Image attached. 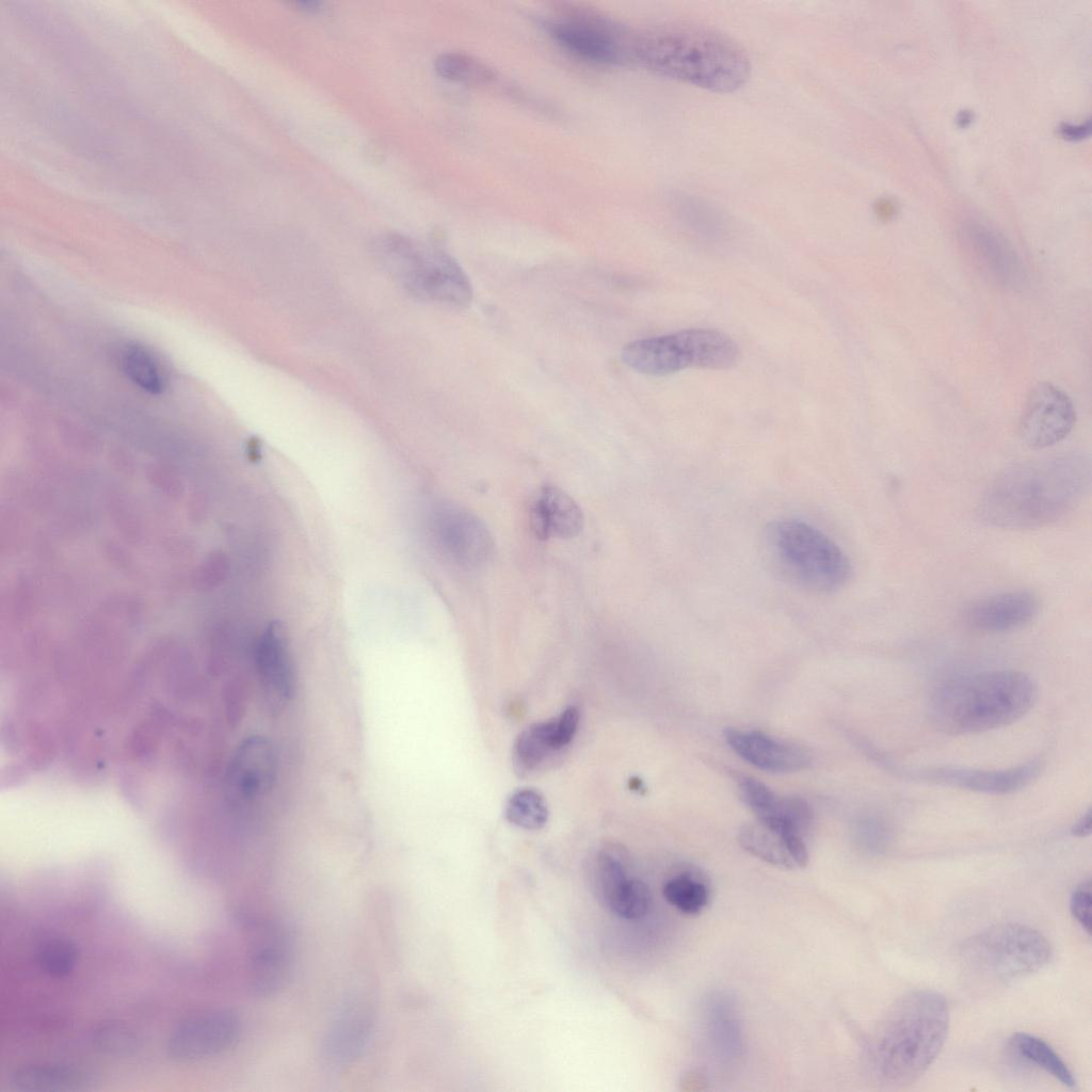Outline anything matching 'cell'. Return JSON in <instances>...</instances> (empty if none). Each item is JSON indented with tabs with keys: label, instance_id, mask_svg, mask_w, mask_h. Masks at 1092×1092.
<instances>
[{
	"label": "cell",
	"instance_id": "cell-1",
	"mask_svg": "<svg viewBox=\"0 0 1092 1092\" xmlns=\"http://www.w3.org/2000/svg\"><path fill=\"white\" fill-rule=\"evenodd\" d=\"M1091 464L1067 453L1014 465L987 486L979 503L980 519L1002 529H1034L1073 511L1088 494Z\"/></svg>",
	"mask_w": 1092,
	"mask_h": 1092
},
{
	"label": "cell",
	"instance_id": "cell-2",
	"mask_svg": "<svg viewBox=\"0 0 1092 1092\" xmlns=\"http://www.w3.org/2000/svg\"><path fill=\"white\" fill-rule=\"evenodd\" d=\"M632 58L656 75L717 93L740 89L751 75L750 59L736 41L689 21L637 35Z\"/></svg>",
	"mask_w": 1092,
	"mask_h": 1092
},
{
	"label": "cell",
	"instance_id": "cell-3",
	"mask_svg": "<svg viewBox=\"0 0 1092 1092\" xmlns=\"http://www.w3.org/2000/svg\"><path fill=\"white\" fill-rule=\"evenodd\" d=\"M949 1028L945 997L932 990L900 996L880 1022L869 1047L870 1067L882 1083L915 1082L938 1056Z\"/></svg>",
	"mask_w": 1092,
	"mask_h": 1092
},
{
	"label": "cell",
	"instance_id": "cell-4",
	"mask_svg": "<svg viewBox=\"0 0 1092 1092\" xmlns=\"http://www.w3.org/2000/svg\"><path fill=\"white\" fill-rule=\"evenodd\" d=\"M1037 700L1038 687L1027 674L984 671L946 680L933 693L929 714L945 734L976 735L1016 722Z\"/></svg>",
	"mask_w": 1092,
	"mask_h": 1092
},
{
	"label": "cell",
	"instance_id": "cell-5",
	"mask_svg": "<svg viewBox=\"0 0 1092 1092\" xmlns=\"http://www.w3.org/2000/svg\"><path fill=\"white\" fill-rule=\"evenodd\" d=\"M764 543L773 568L803 591L833 594L851 578V563L844 550L808 523L773 520L765 529Z\"/></svg>",
	"mask_w": 1092,
	"mask_h": 1092
},
{
	"label": "cell",
	"instance_id": "cell-6",
	"mask_svg": "<svg viewBox=\"0 0 1092 1092\" xmlns=\"http://www.w3.org/2000/svg\"><path fill=\"white\" fill-rule=\"evenodd\" d=\"M376 255L382 269L413 296L454 308L470 305V279L444 250L395 234L379 242Z\"/></svg>",
	"mask_w": 1092,
	"mask_h": 1092
},
{
	"label": "cell",
	"instance_id": "cell-7",
	"mask_svg": "<svg viewBox=\"0 0 1092 1092\" xmlns=\"http://www.w3.org/2000/svg\"><path fill=\"white\" fill-rule=\"evenodd\" d=\"M959 956L964 967L974 975L1010 982L1046 966L1053 948L1038 930L1017 922H1001L966 938Z\"/></svg>",
	"mask_w": 1092,
	"mask_h": 1092
},
{
	"label": "cell",
	"instance_id": "cell-8",
	"mask_svg": "<svg viewBox=\"0 0 1092 1092\" xmlns=\"http://www.w3.org/2000/svg\"><path fill=\"white\" fill-rule=\"evenodd\" d=\"M548 31L563 49L583 60L600 64L633 62L636 36L599 17L565 16L551 21Z\"/></svg>",
	"mask_w": 1092,
	"mask_h": 1092
},
{
	"label": "cell",
	"instance_id": "cell-9",
	"mask_svg": "<svg viewBox=\"0 0 1092 1092\" xmlns=\"http://www.w3.org/2000/svg\"><path fill=\"white\" fill-rule=\"evenodd\" d=\"M241 1033L240 1018L227 1009L198 1011L182 1019L167 1040L168 1056L179 1062H194L231 1048Z\"/></svg>",
	"mask_w": 1092,
	"mask_h": 1092
},
{
	"label": "cell",
	"instance_id": "cell-10",
	"mask_svg": "<svg viewBox=\"0 0 1092 1092\" xmlns=\"http://www.w3.org/2000/svg\"><path fill=\"white\" fill-rule=\"evenodd\" d=\"M429 530L436 549L450 562L477 567L487 561L493 540L483 523L471 513L451 505L431 512Z\"/></svg>",
	"mask_w": 1092,
	"mask_h": 1092
},
{
	"label": "cell",
	"instance_id": "cell-11",
	"mask_svg": "<svg viewBox=\"0 0 1092 1092\" xmlns=\"http://www.w3.org/2000/svg\"><path fill=\"white\" fill-rule=\"evenodd\" d=\"M1075 420L1074 405L1069 396L1054 384L1042 382L1027 397L1018 434L1026 446L1043 449L1064 439Z\"/></svg>",
	"mask_w": 1092,
	"mask_h": 1092
},
{
	"label": "cell",
	"instance_id": "cell-12",
	"mask_svg": "<svg viewBox=\"0 0 1092 1092\" xmlns=\"http://www.w3.org/2000/svg\"><path fill=\"white\" fill-rule=\"evenodd\" d=\"M888 770L910 778L940 784L964 790L989 794H1008L1021 790L1034 781L1041 772V762H1029L1002 769L984 770L959 767H927L900 769L890 762Z\"/></svg>",
	"mask_w": 1092,
	"mask_h": 1092
},
{
	"label": "cell",
	"instance_id": "cell-13",
	"mask_svg": "<svg viewBox=\"0 0 1092 1092\" xmlns=\"http://www.w3.org/2000/svg\"><path fill=\"white\" fill-rule=\"evenodd\" d=\"M276 777V755L272 743L260 736L244 739L226 772V796L232 805L258 802L272 789Z\"/></svg>",
	"mask_w": 1092,
	"mask_h": 1092
},
{
	"label": "cell",
	"instance_id": "cell-14",
	"mask_svg": "<svg viewBox=\"0 0 1092 1092\" xmlns=\"http://www.w3.org/2000/svg\"><path fill=\"white\" fill-rule=\"evenodd\" d=\"M293 936L279 920L259 927L248 954V985L259 997H270L283 989L293 964Z\"/></svg>",
	"mask_w": 1092,
	"mask_h": 1092
},
{
	"label": "cell",
	"instance_id": "cell-15",
	"mask_svg": "<svg viewBox=\"0 0 1092 1092\" xmlns=\"http://www.w3.org/2000/svg\"><path fill=\"white\" fill-rule=\"evenodd\" d=\"M622 360L630 369L654 376L698 367L693 331L687 328L631 341L623 348Z\"/></svg>",
	"mask_w": 1092,
	"mask_h": 1092
},
{
	"label": "cell",
	"instance_id": "cell-16",
	"mask_svg": "<svg viewBox=\"0 0 1092 1092\" xmlns=\"http://www.w3.org/2000/svg\"><path fill=\"white\" fill-rule=\"evenodd\" d=\"M255 664L263 696L273 711L291 700L294 689L292 660L284 629L270 623L255 645Z\"/></svg>",
	"mask_w": 1092,
	"mask_h": 1092
},
{
	"label": "cell",
	"instance_id": "cell-17",
	"mask_svg": "<svg viewBox=\"0 0 1092 1092\" xmlns=\"http://www.w3.org/2000/svg\"><path fill=\"white\" fill-rule=\"evenodd\" d=\"M1038 596L1027 590L1008 591L982 597L968 605L964 621L973 629L1001 633L1022 628L1039 613Z\"/></svg>",
	"mask_w": 1092,
	"mask_h": 1092
},
{
	"label": "cell",
	"instance_id": "cell-18",
	"mask_svg": "<svg viewBox=\"0 0 1092 1092\" xmlns=\"http://www.w3.org/2000/svg\"><path fill=\"white\" fill-rule=\"evenodd\" d=\"M373 1025L374 1012L368 1002L356 1000L346 1006L323 1038V1064L332 1071L350 1065L365 1048Z\"/></svg>",
	"mask_w": 1092,
	"mask_h": 1092
},
{
	"label": "cell",
	"instance_id": "cell-19",
	"mask_svg": "<svg viewBox=\"0 0 1092 1092\" xmlns=\"http://www.w3.org/2000/svg\"><path fill=\"white\" fill-rule=\"evenodd\" d=\"M742 800L757 821L780 833L804 836L813 823L810 806L800 798L780 797L760 781L743 776L738 781Z\"/></svg>",
	"mask_w": 1092,
	"mask_h": 1092
},
{
	"label": "cell",
	"instance_id": "cell-20",
	"mask_svg": "<svg viewBox=\"0 0 1092 1092\" xmlns=\"http://www.w3.org/2000/svg\"><path fill=\"white\" fill-rule=\"evenodd\" d=\"M724 738L729 748L752 766L772 773H791L806 769L810 755L804 749L758 730L727 728Z\"/></svg>",
	"mask_w": 1092,
	"mask_h": 1092
},
{
	"label": "cell",
	"instance_id": "cell-21",
	"mask_svg": "<svg viewBox=\"0 0 1092 1092\" xmlns=\"http://www.w3.org/2000/svg\"><path fill=\"white\" fill-rule=\"evenodd\" d=\"M531 526L537 537L571 539L580 533L583 515L579 505L557 486H544L534 496L530 509Z\"/></svg>",
	"mask_w": 1092,
	"mask_h": 1092
},
{
	"label": "cell",
	"instance_id": "cell-22",
	"mask_svg": "<svg viewBox=\"0 0 1092 1092\" xmlns=\"http://www.w3.org/2000/svg\"><path fill=\"white\" fill-rule=\"evenodd\" d=\"M964 236L978 266L991 278L1013 288L1022 282L1019 259L1003 238L979 224L968 225Z\"/></svg>",
	"mask_w": 1092,
	"mask_h": 1092
},
{
	"label": "cell",
	"instance_id": "cell-23",
	"mask_svg": "<svg viewBox=\"0 0 1092 1092\" xmlns=\"http://www.w3.org/2000/svg\"><path fill=\"white\" fill-rule=\"evenodd\" d=\"M93 1080L90 1071L76 1064L32 1063L15 1070L9 1085L18 1092H70L85 1089Z\"/></svg>",
	"mask_w": 1092,
	"mask_h": 1092
},
{
	"label": "cell",
	"instance_id": "cell-24",
	"mask_svg": "<svg viewBox=\"0 0 1092 1092\" xmlns=\"http://www.w3.org/2000/svg\"><path fill=\"white\" fill-rule=\"evenodd\" d=\"M1010 1050L1025 1062L1042 1069L1063 1086L1074 1089L1076 1079L1067 1064L1044 1040L1026 1032L1014 1033L1009 1040Z\"/></svg>",
	"mask_w": 1092,
	"mask_h": 1092
},
{
	"label": "cell",
	"instance_id": "cell-25",
	"mask_svg": "<svg viewBox=\"0 0 1092 1092\" xmlns=\"http://www.w3.org/2000/svg\"><path fill=\"white\" fill-rule=\"evenodd\" d=\"M557 718L531 724L517 737L514 758L521 770L536 768L550 753L562 749Z\"/></svg>",
	"mask_w": 1092,
	"mask_h": 1092
},
{
	"label": "cell",
	"instance_id": "cell-26",
	"mask_svg": "<svg viewBox=\"0 0 1092 1092\" xmlns=\"http://www.w3.org/2000/svg\"><path fill=\"white\" fill-rule=\"evenodd\" d=\"M738 841L746 851L771 865L797 867L785 836L759 821L742 825Z\"/></svg>",
	"mask_w": 1092,
	"mask_h": 1092
},
{
	"label": "cell",
	"instance_id": "cell-27",
	"mask_svg": "<svg viewBox=\"0 0 1092 1092\" xmlns=\"http://www.w3.org/2000/svg\"><path fill=\"white\" fill-rule=\"evenodd\" d=\"M123 372L141 390L160 395L165 388L163 369L156 357L142 346H128L121 355Z\"/></svg>",
	"mask_w": 1092,
	"mask_h": 1092
},
{
	"label": "cell",
	"instance_id": "cell-28",
	"mask_svg": "<svg viewBox=\"0 0 1092 1092\" xmlns=\"http://www.w3.org/2000/svg\"><path fill=\"white\" fill-rule=\"evenodd\" d=\"M436 73L444 79L469 85L496 82V71L479 59L464 52H444L435 59Z\"/></svg>",
	"mask_w": 1092,
	"mask_h": 1092
},
{
	"label": "cell",
	"instance_id": "cell-29",
	"mask_svg": "<svg viewBox=\"0 0 1092 1092\" xmlns=\"http://www.w3.org/2000/svg\"><path fill=\"white\" fill-rule=\"evenodd\" d=\"M604 902L617 916L638 919L649 909L651 893L644 882L627 877L608 894Z\"/></svg>",
	"mask_w": 1092,
	"mask_h": 1092
},
{
	"label": "cell",
	"instance_id": "cell-30",
	"mask_svg": "<svg viewBox=\"0 0 1092 1092\" xmlns=\"http://www.w3.org/2000/svg\"><path fill=\"white\" fill-rule=\"evenodd\" d=\"M507 819L523 829L537 830L548 819V808L543 796L531 788L519 789L511 794L505 804Z\"/></svg>",
	"mask_w": 1092,
	"mask_h": 1092
},
{
	"label": "cell",
	"instance_id": "cell-31",
	"mask_svg": "<svg viewBox=\"0 0 1092 1092\" xmlns=\"http://www.w3.org/2000/svg\"><path fill=\"white\" fill-rule=\"evenodd\" d=\"M37 960L46 974L54 978H64L75 970L79 951L71 940L60 936L51 937L41 945Z\"/></svg>",
	"mask_w": 1092,
	"mask_h": 1092
},
{
	"label": "cell",
	"instance_id": "cell-32",
	"mask_svg": "<svg viewBox=\"0 0 1092 1092\" xmlns=\"http://www.w3.org/2000/svg\"><path fill=\"white\" fill-rule=\"evenodd\" d=\"M662 894L671 905L689 915L700 913L709 900L707 887L688 876L670 879L664 884Z\"/></svg>",
	"mask_w": 1092,
	"mask_h": 1092
},
{
	"label": "cell",
	"instance_id": "cell-33",
	"mask_svg": "<svg viewBox=\"0 0 1092 1092\" xmlns=\"http://www.w3.org/2000/svg\"><path fill=\"white\" fill-rule=\"evenodd\" d=\"M95 1046L109 1055H128L139 1047L136 1032L119 1021H105L93 1031Z\"/></svg>",
	"mask_w": 1092,
	"mask_h": 1092
},
{
	"label": "cell",
	"instance_id": "cell-34",
	"mask_svg": "<svg viewBox=\"0 0 1092 1092\" xmlns=\"http://www.w3.org/2000/svg\"><path fill=\"white\" fill-rule=\"evenodd\" d=\"M858 842L868 851L881 854L893 842V831L882 818L866 817L856 823Z\"/></svg>",
	"mask_w": 1092,
	"mask_h": 1092
},
{
	"label": "cell",
	"instance_id": "cell-35",
	"mask_svg": "<svg viewBox=\"0 0 1092 1092\" xmlns=\"http://www.w3.org/2000/svg\"><path fill=\"white\" fill-rule=\"evenodd\" d=\"M598 885L603 900L619 885L625 878L626 868L624 858L617 851L606 850L598 857Z\"/></svg>",
	"mask_w": 1092,
	"mask_h": 1092
},
{
	"label": "cell",
	"instance_id": "cell-36",
	"mask_svg": "<svg viewBox=\"0 0 1092 1092\" xmlns=\"http://www.w3.org/2000/svg\"><path fill=\"white\" fill-rule=\"evenodd\" d=\"M1070 910L1074 919L1088 933H1091V880L1081 881L1073 890Z\"/></svg>",
	"mask_w": 1092,
	"mask_h": 1092
},
{
	"label": "cell",
	"instance_id": "cell-37",
	"mask_svg": "<svg viewBox=\"0 0 1092 1092\" xmlns=\"http://www.w3.org/2000/svg\"><path fill=\"white\" fill-rule=\"evenodd\" d=\"M1092 814L1089 808L1085 814L1077 819L1071 828V833L1076 837H1086L1091 833V820Z\"/></svg>",
	"mask_w": 1092,
	"mask_h": 1092
},
{
	"label": "cell",
	"instance_id": "cell-38",
	"mask_svg": "<svg viewBox=\"0 0 1092 1092\" xmlns=\"http://www.w3.org/2000/svg\"><path fill=\"white\" fill-rule=\"evenodd\" d=\"M300 9L308 12L318 11L321 7V2L318 1H301L299 2Z\"/></svg>",
	"mask_w": 1092,
	"mask_h": 1092
}]
</instances>
